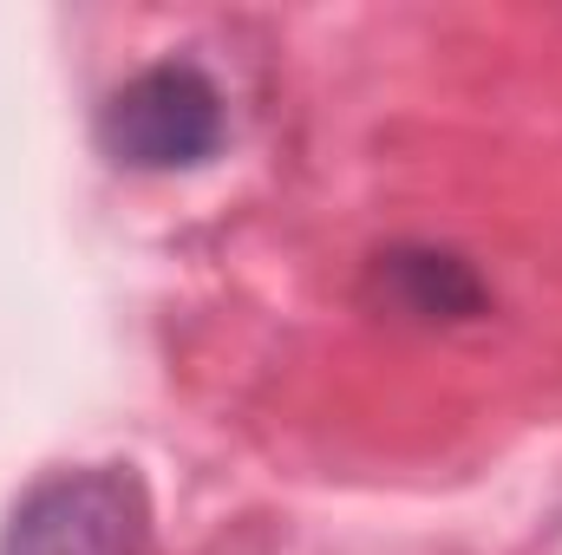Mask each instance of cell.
<instances>
[{
	"label": "cell",
	"instance_id": "1",
	"mask_svg": "<svg viewBox=\"0 0 562 555\" xmlns=\"http://www.w3.org/2000/svg\"><path fill=\"white\" fill-rule=\"evenodd\" d=\"M229 138V99L196 59H157L99 105V150L125 170H196Z\"/></svg>",
	"mask_w": 562,
	"mask_h": 555
},
{
	"label": "cell",
	"instance_id": "2",
	"mask_svg": "<svg viewBox=\"0 0 562 555\" xmlns=\"http://www.w3.org/2000/svg\"><path fill=\"white\" fill-rule=\"evenodd\" d=\"M150 497L132 464H79L33 484L7 530L0 555H144Z\"/></svg>",
	"mask_w": 562,
	"mask_h": 555
},
{
	"label": "cell",
	"instance_id": "3",
	"mask_svg": "<svg viewBox=\"0 0 562 555\" xmlns=\"http://www.w3.org/2000/svg\"><path fill=\"white\" fill-rule=\"evenodd\" d=\"M367 294L380 307H393L400 320H419V327H464V320L491 314V281L477 275L458 249H438V242L380 249L373 275H367Z\"/></svg>",
	"mask_w": 562,
	"mask_h": 555
}]
</instances>
